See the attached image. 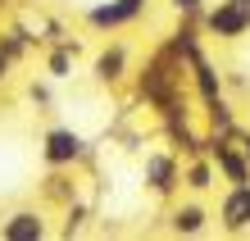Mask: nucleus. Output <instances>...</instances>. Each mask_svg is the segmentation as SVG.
Wrapping results in <instances>:
<instances>
[{
  "mask_svg": "<svg viewBox=\"0 0 250 241\" xmlns=\"http://www.w3.org/2000/svg\"><path fill=\"white\" fill-rule=\"evenodd\" d=\"M209 27H214L218 37H241L246 27H250V0H228L223 9L209 14Z\"/></svg>",
  "mask_w": 250,
  "mask_h": 241,
  "instance_id": "nucleus-1",
  "label": "nucleus"
},
{
  "mask_svg": "<svg viewBox=\"0 0 250 241\" xmlns=\"http://www.w3.org/2000/svg\"><path fill=\"white\" fill-rule=\"evenodd\" d=\"M78 150H82V141H78V132H68V128H60V132H50V137H46V159L50 164L78 159Z\"/></svg>",
  "mask_w": 250,
  "mask_h": 241,
  "instance_id": "nucleus-2",
  "label": "nucleus"
},
{
  "mask_svg": "<svg viewBox=\"0 0 250 241\" xmlns=\"http://www.w3.org/2000/svg\"><path fill=\"white\" fill-rule=\"evenodd\" d=\"M223 223L228 228H250V187L237 182V191L223 200Z\"/></svg>",
  "mask_w": 250,
  "mask_h": 241,
  "instance_id": "nucleus-3",
  "label": "nucleus"
},
{
  "mask_svg": "<svg viewBox=\"0 0 250 241\" xmlns=\"http://www.w3.org/2000/svg\"><path fill=\"white\" fill-rule=\"evenodd\" d=\"M137 14H141V0H119V5H100V9H91V23H100V27H114V23L137 19Z\"/></svg>",
  "mask_w": 250,
  "mask_h": 241,
  "instance_id": "nucleus-4",
  "label": "nucleus"
},
{
  "mask_svg": "<svg viewBox=\"0 0 250 241\" xmlns=\"http://www.w3.org/2000/svg\"><path fill=\"white\" fill-rule=\"evenodd\" d=\"M46 228H41V219L37 214H14L9 223H5V237L9 241H32V237H41Z\"/></svg>",
  "mask_w": 250,
  "mask_h": 241,
  "instance_id": "nucleus-5",
  "label": "nucleus"
},
{
  "mask_svg": "<svg viewBox=\"0 0 250 241\" xmlns=\"http://www.w3.org/2000/svg\"><path fill=\"white\" fill-rule=\"evenodd\" d=\"M218 169H223L232 182H246V177H250V169H246L237 155H232V150H223V146H218Z\"/></svg>",
  "mask_w": 250,
  "mask_h": 241,
  "instance_id": "nucleus-6",
  "label": "nucleus"
},
{
  "mask_svg": "<svg viewBox=\"0 0 250 241\" xmlns=\"http://www.w3.org/2000/svg\"><path fill=\"white\" fill-rule=\"evenodd\" d=\"M200 223H205L200 209H178V214H173V228L178 232H200Z\"/></svg>",
  "mask_w": 250,
  "mask_h": 241,
  "instance_id": "nucleus-7",
  "label": "nucleus"
},
{
  "mask_svg": "<svg viewBox=\"0 0 250 241\" xmlns=\"http://www.w3.org/2000/svg\"><path fill=\"white\" fill-rule=\"evenodd\" d=\"M119 68H123V50H109L100 59V78H119Z\"/></svg>",
  "mask_w": 250,
  "mask_h": 241,
  "instance_id": "nucleus-8",
  "label": "nucleus"
},
{
  "mask_svg": "<svg viewBox=\"0 0 250 241\" xmlns=\"http://www.w3.org/2000/svg\"><path fill=\"white\" fill-rule=\"evenodd\" d=\"M150 177H155V187L164 191V187H168V177H173V169H168L164 159H155V164H150Z\"/></svg>",
  "mask_w": 250,
  "mask_h": 241,
  "instance_id": "nucleus-9",
  "label": "nucleus"
},
{
  "mask_svg": "<svg viewBox=\"0 0 250 241\" xmlns=\"http://www.w3.org/2000/svg\"><path fill=\"white\" fill-rule=\"evenodd\" d=\"M173 5H178V9H196L200 0H173Z\"/></svg>",
  "mask_w": 250,
  "mask_h": 241,
  "instance_id": "nucleus-10",
  "label": "nucleus"
},
{
  "mask_svg": "<svg viewBox=\"0 0 250 241\" xmlns=\"http://www.w3.org/2000/svg\"><path fill=\"white\" fill-rule=\"evenodd\" d=\"M0 78H5V55H0Z\"/></svg>",
  "mask_w": 250,
  "mask_h": 241,
  "instance_id": "nucleus-11",
  "label": "nucleus"
}]
</instances>
